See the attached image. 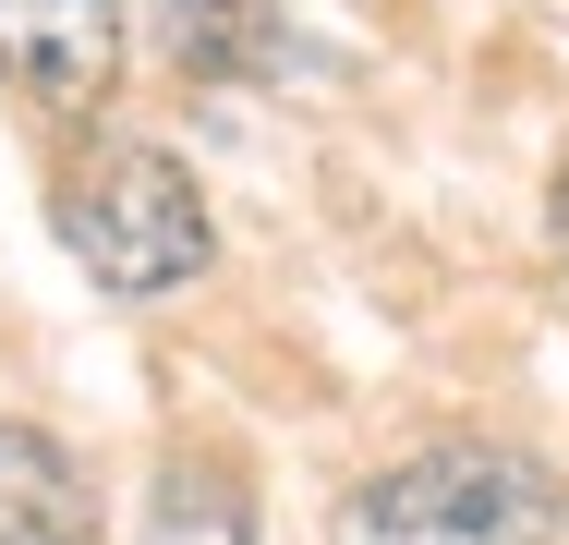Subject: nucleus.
Here are the masks:
<instances>
[{"instance_id": "f257e3e1", "label": "nucleus", "mask_w": 569, "mask_h": 545, "mask_svg": "<svg viewBox=\"0 0 569 545\" xmlns=\"http://www.w3.org/2000/svg\"><path fill=\"white\" fill-rule=\"evenodd\" d=\"M61 255L110 291V304H158V291H194L219 230L194 170L158 146V133H86L73 170H61Z\"/></svg>"}, {"instance_id": "39448f33", "label": "nucleus", "mask_w": 569, "mask_h": 545, "mask_svg": "<svg viewBox=\"0 0 569 545\" xmlns=\"http://www.w3.org/2000/svg\"><path fill=\"white\" fill-rule=\"evenodd\" d=\"M0 545H110L98 534V485L37 425H0Z\"/></svg>"}, {"instance_id": "0eeeda50", "label": "nucleus", "mask_w": 569, "mask_h": 545, "mask_svg": "<svg viewBox=\"0 0 569 545\" xmlns=\"http://www.w3.org/2000/svg\"><path fill=\"white\" fill-rule=\"evenodd\" d=\"M546 218H558V255H569V170H558V195H546Z\"/></svg>"}, {"instance_id": "f03ea898", "label": "nucleus", "mask_w": 569, "mask_h": 545, "mask_svg": "<svg viewBox=\"0 0 569 545\" xmlns=\"http://www.w3.org/2000/svg\"><path fill=\"white\" fill-rule=\"evenodd\" d=\"M558 534H569V485L533 448H485V436L363 473L328 522V545H558Z\"/></svg>"}, {"instance_id": "7ed1b4c3", "label": "nucleus", "mask_w": 569, "mask_h": 545, "mask_svg": "<svg viewBox=\"0 0 569 545\" xmlns=\"http://www.w3.org/2000/svg\"><path fill=\"white\" fill-rule=\"evenodd\" d=\"M0 73L49 121H98L121 86V0H0Z\"/></svg>"}, {"instance_id": "20e7f679", "label": "nucleus", "mask_w": 569, "mask_h": 545, "mask_svg": "<svg viewBox=\"0 0 569 545\" xmlns=\"http://www.w3.org/2000/svg\"><path fill=\"white\" fill-rule=\"evenodd\" d=\"M158 49L182 61V86H242V73H291V24L279 0H146Z\"/></svg>"}, {"instance_id": "423d86ee", "label": "nucleus", "mask_w": 569, "mask_h": 545, "mask_svg": "<svg viewBox=\"0 0 569 545\" xmlns=\"http://www.w3.org/2000/svg\"><path fill=\"white\" fill-rule=\"evenodd\" d=\"M146 545H254V497L230 448H170L146 485Z\"/></svg>"}]
</instances>
